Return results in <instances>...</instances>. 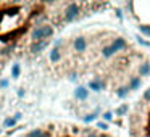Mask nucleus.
<instances>
[{
	"mask_svg": "<svg viewBox=\"0 0 150 137\" xmlns=\"http://www.w3.org/2000/svg\"><path fill=\"white\" fill-rule=\"evenodd\" d=\"M129 137H150V82L127 111Z\"/></svg>",
	"mask_w": 150,
	"mask_h": 137,
	"instance_id": "obj_1",
	"label": "nucleus"
},
{
	"mask_svg": "<svg viewBox=\"0 0 150 137\" xmlns=\"http://www.w3.org/2000/svg\"><path fill=\"white\" fill-rule=\"evenodd\" d=\"M53 34H55V29H53L52 24L44 23V24H39V26H34L29 37H31V42H39V40H49Z\"/></svg>",
	"mask_w": 150,
	"mask_h": 137,
	"instance_id": "obj_2",
	"label": "nucleus"
},
{
	"mask_svg": "<svg viewBox=\"0 0 150 137\" xmlns=\"http://www.w3.org/2000/svg\"><path fill=\"white\" fill-rule=\"evenodd\" d=\"M50 40H39V42H31L29 45V53H33V55H39L40 52H44V50L49 47Z\"/></svg>",
	"mask_w": 150,
	"mask_h": 137,
	"instance_id": "obj_3",
	"label": "nucleus"
},
{
	"mask_svg": "<svg viewBox=\"0 0 150 137\" xmlns=\"http://www.w3.org/2000/svg\"><path fill=\"white\" fill-rule=\"evenodd\" d=\"M73 49L76 50L78 53H82L87 50V39L84 36H79L76 39H73Z\"/></svg>",
	"mask_w": 150,
	"mask_h": 137,
	"instance_id": "obj_4",
	"label": "nucleus"
},
{
	"mask_svg": "<svg viewBox=\"0 0 150 137\" xmlns=\"http://www.w3.org/2000/svg\"><path fill=\"white\" fill-rule=\"evenodd\" d=\"M26 137H47V132L42 127H36V129H31L29 132L26 134Z\"/></svg>",
	"mask_w": 150,
	"mask_h": 137,
	"instance_id": "obj_5",
	"label": "nucleus"
},
{
	"mask_svg": "<svg viewBox=\"0 0 150 137\" xmlns=\"http://www.w3.org/2000/svg\"><path fill=\"white\" fill-rule=\"evenodd\" d=\"M62 60V50L57 49V47H53V50L50 52V61L52 63H57Z\"/></svg>",
	"mask_w": 150,
	"mask_h": 137,
	"instance_id": "obj_6",
	"label": "nucleus"
},
{
	"mask_svg": "<svg viewBox=\"0 0 150 137\" xmlns=\"http://www.w3.org/2000/svg\"><path fill=\"white\" fill-rule=\"evenodd\" d=\"M74 95H76V98H81V100H82V98L87 97V90H86L84 87H78V89H76V92H74Z\"/></svg>",
	"mask_w": 150,
	"mask_h": 137,
	"instance_id": "obj_7",
	"label": "nucleus"
},
{
	"mask_svg": "<svg viewBox=\"0 0 150 137\" xmlns=\"http://www.w3.org/2000/svg\"><path fill=\"white\" fill-rule=\"evenodd\" d=\"M20 73H21V68H20V65H13V68H11V78L13 79H18V76H20Z\"/></svg>",
	"mask_w": 150,
	"mask_h": 137,
	"instance_id": "obj_8",
	"label": "nucleus"
},
{
	"mask_svg": "<svg viewBox=\"0 0 150 137\" xmlns=\"http://www.w3.org/2000/svg\"><path fill=\"white\" fill-rule=\"evenodd\" d=\"M15 123H16V119H15V118H7V119L4 121V126L5 127H13Z\"/></svg>",
	"mask_w": 150,
	"mask_h": 137,
	"instance_id": "obj_9",
	"label": "nucleus"
},
{
	"mask_svg": "<svg viewBox=\"0 0 150 137\" xmlns=\"http://www.w3.org/2000/svg\"><path fill=\"white\" fill-rule=\"evenodd\" d=\"M18 95H20V97H24V90H23V89H20V92H18Z\"/></svg>",
	"mask_w": 150,
	"mask_h": 137,
	"instance_id": "obj_10",
	"label": "nucleus"
}]
</instances>
